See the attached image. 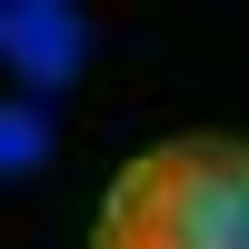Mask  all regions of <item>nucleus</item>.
Wrapping results in <instances>:
<instances>
[{
  "label": "nucleus",
  "mask_w": 249,
  "mask_h": 249,
  "mask_svg": "<svg viewBox=\"0 0 249 249\" xmlns=\"http://www.w3.org/2000/svg\"><path fill=\"white\" fill-rule=\"evenodd\" d=\"M90 249H249V140H170L130 160Z\"/></svg>",
  "instance_id": "1"
},
{
  "label": "nucleus",
  "mask_w": 249,
  "mask_h": 249,
  "mask_svg": "<svg viewBox=\"0 0 249 249\" xmlns=\"http://www.w3.org/2000/svg\"><path fill=\"white\" fill-rule=\"evenodd\" d=\"M50 160V120H40V100H10L0 110V170H40Z\"/></svg>",
  "instance_id": "3"
},
{
  "label": "nucleus",
  "mask_w": 249,
  "mask_h": 249,
  "mask_svg": "<svg viewBox=\"0 0 249 249\" xmlns=\"http://www.w3.org/2000/svg\"><path fill=\"white\" fill-rule=\"evenodd\" d=\"M0 50H10V70H20V100H50V90H70L90 30H80V10H60V0H10V10H0Z\"/></svg>",
  "instance_id": "2"
}]
</instances>
